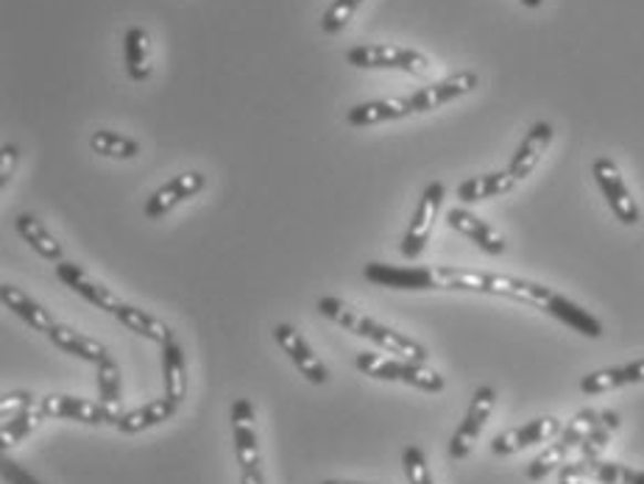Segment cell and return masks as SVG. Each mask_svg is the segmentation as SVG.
<instances>
[{
  "label": "cell",
  "mask_w": 644,
  "mask_h": 484,
  "mask_svg": "<svg viewBox=\"0 0 644 484\" xmlns=\"http://www.w3.org/2000/svg\"><path fill=\"white\" fill-rule=\"evenodd\" d=\"M363 276L374 284H383L391 290H460V293H482V295H502V298L530 304L547 315L558 317L561 323L581 332L583 337H603V323L594 315H589L575 301L563 298L555 290L544 287L539 282L517 276H502V273L488 271H466V267H444V265H424V267H396L372 262L363 267Z\"/></svg>",
  "instance_id": "6da1fadb"
},
{
  "label": "cell",
  "mask_w": 644,
  "mask_h": 484,
  "mask_svg": "<svg viewBox=\"0 0 644 484\" xmlns=\"http://www.w3.org/2000/svg\"><path fill=\"white\" fill-rule=\"evenodd\" d=\"M319 312L324 317H330L332 323H337V326H343L346 332H352V335L357 337H366V340H372L374 346H380L383 351L388 354H396L399 359H413V362H427V348L422 346V343L411 340L407 335H402V332H394L388 329V326H383V323H377L374 317L368 315H361L357 309H352L349 304H343L341 298H332V295H324V298H319Z\"/></svg>",
  "instance_id": "7a4b0ae2"
},
{
  "label": "cell",
  "mask_w": 644,
  "mask_h": 484,
  "mask_svg": "<svg viewBox=\"0 0 644 484\" xmlns=\"http://www.w3.org/2000/svg\"><path fill=\"white\" fill-rule=\"evenodd\" d=\"M357 370L372 379L380 381H405V385L418 387V390L427 392H442L447 387L444 376L438 370L427 368L424 362H413V359H399V357H383V354H357L354 359Z\"/></svg>",
  "instance_id": "3957f363"
},
{
  "label": "cell",
  "mask_w": 644,
  "mask_h": 484,
  "mask_svg": "<svg viewBox=\"0 0 644 484\" xmlns=\"http://www.w3.org/2000/svg\"><path fill=\"white\" fill-rule=\"evenodd\" d=\"M598 421H600L598 410L578 412V415L567 423L561 438H558L550 449H544L533 462H530L528 465L530 482H541V478L550 476L552 471H561V467L569 462V454H572V451H581V445L586 443V438L592 434V429L598 427Z\"/></svg>",
  "instance_id": "277c9868"
},
{
  "label": "cell",
  "mask_w": 644,
  "mask_h": 484,
  "mask_svg": "<svg viewBox=\"0 0 644 484\" xmlns=\"http://www.w3.org/2000/svg\"><path fill=\"white\" fill-rule=\"evenodd\" d=\"M346 62L361 70H402L418 78L429 75V67H433L424 53L399 45H357L346 51Z\"/></svg>",
  "instance_id": "5b68a950"
},
{
  "label": "cell",
  "mask_w": 644,
  "mask_h": 484,
  "mask_svg": "<svg viewBox=\"0 0 644 484\" xmlns=\"http://www.w3.org/2000/svg\"><path fill=\"white\" fill-rule=\"evenodd\" d=\"M592 173L598 187L603 190V198L609 201L611 212L616 214V220H620L622 225H636L638 220H642V209H638L636 198L627 190L625 179H622L620 168H616L614 161H611L609 156H600V159H594Z\"/></svg>",
  "instance_id": "8992f818"
},
{
  "label": "cell",
  "mask_w": 644,
  "mask_h": 484,
  "mask_svg": "<svg viewBox=\"0 0 644 484\" xmlns=\"http://www.w3.org/2000/svg\"><path fill=\"white\" fill-rule=\"evenodd\" d=\"M444 185L442 181H433V185L424 187V196L418 201L416 214H413L411 225H407L405 236H402V256L407 260H418L427 249L429 234H433V223H436L438 212H442L444 203Z\"/></svg>",
  "instance_id": "52a82bcc"
},
{
  "label": "cell",
  "mask_w": 644,
  "mask_h": 484,
  "mask_svg": "<svg viewBox=\"0 0 644 484\" xmlns=\"http://www.w3.org/2000/svg\"><path fill=\"white\" fill-rule=\"evenodd\" d=\"M494 407H497V390L494 387H477L475 396H471L469 410H466V418L460 421L458 432L449 440V456L453 460H466L475 449V443L480 440L482 427L491 418Z\"/></svg>",
  "instance_id": "ba28073f"
},
{
  "label": "cell",
  "mask_w": 644,
  "mask_h": 484,
  "mask_svg": "<svg viewBox=\"0 0 644 484\" xmlns=\"http://www.w3.org/2000/svg\"><path fill=\"white\" fill-rule=\"evenodd\" d=\"M273 340H277V346L288 354V359L297 365L299 373H302L304 379L313 381V385H326L330 373H326L324 362L315 357L313 348L308 346V340H304L302 332H299L297 326H291V323H279V326H273Z\"/></svg>",
  "instance_id": "9c48e42d"
},
{
  "label": "cell",
  "mask_w": 644,
  "mask_h": 484,
  "mask_svg": "<svg viewBox=\"0 0 644 484\" xmlns=\"http://www.w3.org/2000/svg\"><path fill=\"white\" fill-rule=\"evenodd\" d=\"M40 410L45 418H64V421H79L90 423V427H101V423H112L115 427V418L110 415L101 401H87V398H73V396H45L40 398Z\"/></svg>",
  "instance_id": "30bf717a"
},
{
  "label": "cell",
  "mask_w": 644,
  "mask_h": 484,
  "mask_svg": "<svg viewBox=\"0 0 644 484\" xmlns=\"http://www.w3.org/2000/svg\"><path fill=\"white\" fill-rule=\"evenodd\" d=\"M477 81H480L477 78V73L464 70V73H455V75H449V78L436 81V84H429V87L418 90V93L411 95L413 115L433 112V109H438V106L449 104V101H458V98H464V95L475 93Z\"/></svg>",
  "instance_id": "8fae6325"
},
{
  "label": "cell",
  "mask_w": 644,
  "mask_h": 484,
  "mask_svg": "<svg viewBox=\"0 0 644 484\" xmlns=\"http://www.w3.org/2000/svg\"><path fill=\"white\" fill-rule=\"evenodd\" d=\"M207 187V176L204 173H181V176H174L170 181H165L163 187H159L157 192H154L152 198L146 201V218L148 220H157V218H163V214H168L170 209H176L179 203H185L187 198H193V196H198V192Z\"/></svg>",
  "instance_id": "7c38bea8"
},
{
  "label": "cell",
  "mask_w": 644,
  "mask_h": 484,
  "mask_svg": "<svg viewBox=\"0 0 644 484\" xmlns=\"http://www.w3.org/2000/svg\"><path fill=\"white\" fill-rule=\"evenodd\" d=\"M558 432H561V421H558V418H536V421L524 423V427L508 429V432L497 434L491 443V451L497 456L517 454V451L528 449V445L547 443V440L555 438Z\"/></svg>",
  "instance_id": "4fadbf2b"
},
{
  "label": "cell",
  "mask_w": 644,
  "mask_h": 484,
  "mask_svg": "<svg viewBox=\"0 0 644 484\" xmlns=\"http://www.w3.org/2000/svg\"><path fill=\"white\" fill-rule=\"evenodd\" d=\"M232 434H235V454L238 465L243 471H257L260 467V443H257L255 429V407L251 401L240 398L232 407Z\"/></svg>",
  "instance_id": "5bb4252c"
},
{
  "label": "cell",
  "mask_w": 644,
  "mask_h": 484,
  "mask_svg": "<svg viewBox=\"0 0 644 484\" xmlns=\"http://www.w3.org/2000/svg\"><path fill=\"white\" fill-rule=\"evenodd\" d=\"M56 276H59V282L67 284L73 293H79L84 301L98 306V309L112 312V315H115V312L123 306V301L117 298L110 287H104L101 282H93V278H90L82 267L73 265V262H64V260L56 262Z\"/></svg>",
  "instance_id": "9a60e30c"
},
{
  "label": "cell",
  "mask_w": 644,
  "mask_h": 484,
  "mask_svg": "<svg viewBox=\"0 0 644 484\" xmlns=\"http://www.w3.org/2000/svg\"><path fill=\"white\" fill-rule=\"evenodd\" d=\"M447 223L453 225L455 231H460L464 236H469L477 249L486 251V254H491V256L506 254V240H502V234H499L497 229H491L486 220H480L477 214H471L469 209H460V207L449 209Z\"/></svg>",
  "instance_id": "2e32d148"
},
{
  "label": "cell",
  "mask_w": 644,
  "mask_h": 484,
  "mask_svg": "<svg viewBox=\"0 0 644 484\" xmlns=\"http://www.w3.org/2000/svg\"><path fill=\"white\" fill-rule=\"evenodd\" d=\"M552 126L550 123H536L533 128L528 131V137L522 139V145L517 148V154H513V159H511V165H508V170H511V176L517 181H522V179H528L530 173H533L536 168H539V161H541V156H544V150L550 148V143H552Z\"/></svg>",
  "instance_id": "e0dca14e"
},
{
  "label": "cell",
  "mask_w": 644,
  "mask_h": 484,
  "mask_svg": "<svg viewBox=\"0 0 644 484\" xmlns=\"http://www.w3.org/2000/svg\"><path fill=\"white\" fill-rule=\"evenodd\" d=\"M627 385H644V359L620 365V368L594 370V373L583 376L581 379V390L586 392V396H600V392L620 390V387Z\"/></svg>",
  "instance_id": "ac0fdd59"
},
{
  "label": "cell",
  "mask_w": 644,
  "mask_h": 484,
  "mask_svg": "<svg viewBox=\"0 0 644 484\" xmlns=\"http://www.w3.org/2000/svg\"><path fill=\"white\" fill-rule=\"evenodd\" d=\"M413 106L411 98H391V101H368V104H357L349 109L346 123L349 126L366 128V126H380V123L402 120V117H411Z\"/></svg>",
  "instance_id": "d6986e66"
},
{
  "label": "cell",
  "mask_w": 644,
  "mask_h": 484,
  "mask_svg": "<svg viewBox=\"0 0 644 484\" xmlns=\"http://www.w3.org/2000/svg\"><path fill=\"white\" fill-rule=\"evenodd\" d=\"M176 410H179V403H176L174 398H168V396L157 398V401L146 403V407H137V410H132V412H123L115 429L121 434L146 432V429H154V427H159V423L170 421V418L176 415Z\"/></svg>",
  "instance_id": "ffe728a7"
},
{
  "label": "cell",
  "mask_w": 644,
  "mask_h": 484,
  "mask_svg": "<svg viewBox=\"0 0 644 484\" xmlns=\"http://www.w3.org/2000/svg\"><path fill=\"white\" fill-rule=\"evenodd\" d=\"M0 301H3V306L12 309L14 315L23 317L34 332H45L48 335V332L56 326V320H53V315L45 309V306L37 304L31 295H25L23 290L12 287V284H0Z\"/></svg>",
  "instance_id": "44dd1931"
},
{
  "label": "cell",
  "mask_w": 644,
  "mask_h": 484,
  "mask_svg": "<svg viewBox=\"0 0 644 484\" xmlns=\"http://www.w3.org/2000/svg\"><path fill=\"white\" fill-rule=\"evenodd\" d=\"M48 340L56 348H62V351L73 354V357L79 359H87V362L93 365L104 362V359L110 357V351H106L98 340H93V337L82 335V332L76 329H70V326H62V323H56V326L48 332Z\"/></svg>",
  "instance_id": "7402d4cb"
},
{
  "label": "cell",
  "mask_w": 644,
  "mask_h": 484,
  "mask_svg": "<svg viewBox=\"0 0 644 484\" xmlns=\"http://www.w3.org/2000/svg\"><path fill=\"white\" fill-rule=\"evenodd\" d=\"M117 320L126 326L128 332H134V335L146 337V340L152 343H159V346H165V343L174 340V332H170L168 323H163L159 317L148 315L146 309H137V306L132 304H123L121 309L115 312Z\"/></svg>",
  "instance_id": "603a6c76"
},
{
  "label": "cell",
  "mask_w": 644,
  "mask_h": 484,
  "mask_svg": "<svg viewBox=\"0 0 644 484\" xmlns=\"http://www.w3.org/2000/svg\"><path fill=\"white\" fill-rule=\"evenodd\" d=\"M513 187H517V179L511 176V170H499V173L475 176V179L464 181V185L458 187V198L464 203H477L488 201V198L506 196Z\"/></svg>",
  "instance_id": "cb8c5ba5"
},
{
  "label": "cell",
  "mask_w": 644,
  "mask_h": 484,
  "mask_svg": "<svg viewBox=\"0 0 644 484\" xmlns=\"http://www.w3.org/2000/svg\"><path fill=\"white\" fill-rule=\"evenodd\" d=\"M123 59H126L128 78L146 81L152 75V45H148L146 29L132 25L123 36Z\"/></svg>",
  "instance_id": "d4e9b609"
},
{
  "label": "cell",
  "mask_w": 644,
  "mask_h": 484,
  "mask_svg": "<svg viewBox=\"0 0 644 484\" xmlns=\"http://www.w3.org/2000/svg\"><path fill=\"white\" fill-rule=\"evenodd\" d=\"M14 229H18V234L23 236L25 242H29L31 249H34L37 254L42 256V260H48V262H62L64 260V251H62V245L56 242V236H53L51 231H48L45 225H42L40 220L34 218V214H18V220H14Z\"/></svg>",
  "instance_id": "484cf974"
},
{
  "label": "cell",
  "mask_w": 644,
  "mask_h": 484,
  "mask_svg": "<svg viewBox=\"0 0 644 484\" xmlns=\"http://www.w3.org/2000/svg\"><path fill=\"white\" fill-rule=\"evenodd\" d=\"M163 381H165V396L174 398L176 403L185 401L187 396V362L185 351L176 340L165 343L163 346Z\"/></svg>",
  "instance_id": "4316f807"
},
{
  "label": "cell",
  "mask_w": 644,
  "mask_h": 484,
  "mask_svg": "<svg viewBox=\"0 0 644 484\" xmlns=\"http://www.w3.org/2000/svg\"><path fill=\"white\" fill-rule=\"evenodd\" d=\"M98 401L104 403L110 415L115 421H121V368L115 365V359L106 357L104 362H98ZM117 427V423H115Z\"/></svg>",
  "instance_id": "83f0119b"
},
{
  "label": "cell",
  "mask_w": 644,
  "mask_h": 484,
  "mask_svg": "<svg viewBox=\"0 0 644 484\" xmlns=\"http://www.w3.org/2000/svg\"><path fill=\"white\" fill-rule=\"evenodd\" d=\"M616 429H620V415H616V412H611V410L600 412L598 427L592 429V434L586 438V443L581 445V462H583V465H589V462H594V460H600V456H603V451L609 449V443H611V434H614Z\"/></svg>",
  "instance_id": "f1b7e54d"
},
{
  "label": "cell",
  "mask_w": 644,
  "mask_h": 484,
  "mask_svg": "<svg viewBox=\"0 0 644 484\" xmlns=\"http://www.w3.org/2000/svg\"><path fill=\"white\" fill-rule=\"evenodd\" d=\"M90 148H93L95 154L106 156V159H134V156L139 154L137 139L117 131H95L93 137H90Z\"/></svg>",
  "instance_id": "f546056e"
},
{
  "label": "cell",
  "mask_w": 644,
  "mask_h": 484,
  "mask_svg": "<svg viewBox=\"0 0 644 484\" xmlns=\"http://www.w3.org/2000/svg\"><path fill=\"white\" fill-rule=\"evenodd\" d=\"M42 421H45V415H42L40 403H34L31 410L20 412V415L12 418L9 423H0V445H3V451L12 449V445H18L20 440L29 438V434L34 432Z\"/></svg>",
  "instance_id": "4dcf8cb0"
},
{
  "label": "cell",
  "mask_w": 644,
  "mask_h": 484,
  "mask_svg": "<svg viewBox=\"0 0 644 484\" xmlns=\"http://www.w3.org/2000/svg\"><path fill=\"white\" fill-rule=\"evenodd\" d=\"M586 473L603 484H644V471L620 465V462L594 460L586 465Z\"/></svg>",
  "instance_id": "1f68e13d"
},
{
  "label": "cell",
  "mask_w": 644,
  "mask_h": 484,
  "mask_svg": "<svg viewBox=\"0 0 644 484\" xmlns=\"http://www.w3.org/2000/svg\"><path fill=\"white\" fill-rule=\"evenodd\" d=\"M363 0H335L330 9H326V14L321 18V31L324 34H341L343 29L349 25V20L354 18V12L361 9Z\"/></svg>",
  "instance_id": "d6a6232c"
},
{
  "label": "cell",
  "mask_w": 644,
  "mask_h": 484,
  "mask_svg": "<svg viewBox=\"0 0 644 484\" xmlns=\"http://www.w3.org/2000/svg\"><path fill=\"white\" fill-rule=\"evenodd\" d=\"M402 465H405V476L411 484H436L433 482V473H429L427 456L418 445H407L402 451Z\"/></svg>",
  "instance_id": "836d02e7"
},
{
  "label": "cell",
  "mask_w": 644,
  "mask_h": 484,
  "mask_svg": "<svg viewBox=\"0 0 644 484\" xmlns=\"http://www.w3.org/2000/svg\"><path fill=\"white\" fill-rule=\"evenodd\" d=\"M34 396L25 390H14V392H7V396L0 398V423H9L12 418H18L20 412L31 410L34 407Z\"/></svg>",
  "instance_id": "e575fe53"
},
{
  "label": "cell",
  "mask_w": 644,
  "mask_h": 484,
  "mask_svg": "<svg viewBox=\"0 0 644 484\" xmlns=\"http://www.w3.org/2000/svg\"><path fill=\"white\" fill-rule=\"evenodd\" d=\"M18 159H20L18 145H3V148H0V190H7L9 179H12L14 168H18Z\"/></svg>",
  "instance_id": "d590c367"
},
{
  "label": "cell",
  "mask_w": 644,
  "mask_h": 484,
  "mask_svg": "<svg viewBox=\"0 0 644 484\" xmlns=\"http://www.w3.org/2000/svg\"><path fill=\"white\" fill-rule=\"evenodd\" d=\"M3 478H7L9 484H40L29 471H23L18 462H9V460H3Z\"/></svg>",
  "instance_id": "8d00e7d4"
},
{
  "label": "cell",
  "mask_w": 644,
  "mask_h": 484,
  "mask_svg": "<svg viewBox=\"0 0 644 484\" xmlns=\"http://www.w3.org/2000/svg\"><path fill=\"white\" fill-rule=\"evenodd\" d=\"M583 476H586V465H583L581 460L567 462V465L561 467V476H558V482L561 484H583Z\"/></svg>",
  "instance_id": "74e56055"
},
{
  "label": "cell",
  "mask_w": 644,
  "mask_h": 484,
  "mask_svg": "<svg viewBox=\"0 0 644 484\" xmlns=\"http://www.w3.org/2000/svg\"><path fill=\"white\" fill-rule=\"evenodd\" d=\"M243 484H266L260 467H257V471H243Z\"/></svg>",
  "instance_id": "f35d334b"
},
{
  "label": "cell",
  "mask_w": 644,
  "mask_h": 484,
  "mask_svg": "<svg viewBox=\"0 0 644 484\" xmlns=\"http://www.w3.org/2000/svg\"><path fill=\"white\" fill-rule=\"evenodd\" d=\"M544 0H522V7H528V9H539Z\"/></svg>",
  "instance_id": "ab89813d"
},
{
  "label": "cell",
  "mask_w": 644,
  "mask_h": 484,
  "mask_svg": "<svg viewBox=\"0 0 644 484\" xmlns=\"http://www.w3.org/2000/svg\"><path fill=\"white\" fill-rule=\"evenodd\" d=\"M324 484H366V482H324Z\"/></svg>",
  "instance_id": "60d3db41"
}]
</instances>
